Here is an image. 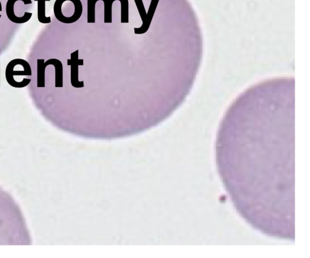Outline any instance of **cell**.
Here are the masks:
<instances>
[{
	"label": "cell",
	"mask_w": 310,
	"mask_h": 258,
	"mask_svg": "<svg viewBox=\"0 0 310 258\" xmlns=\"http://www.w3.org/2000/svg\"><path fill=\"white\" fill-rule=\"evenodd\" d=\"M37 1V15L38 20L42 24H49L51 23V17H46V2L51 1V0H34Z\"/></svg>",
	"instance_id": "8"
},
{
	"label": "cell",
	"mask_w": 310,
	"mask_h": 258,
	"mask_svg": "<svg viewBox=\"0 0 310 258\" xmlns=\"http://www.w3.org/2000/svg\"><path fill=\"white\" fill-rule=\"evenodd\" d=\"M5 75L7 83L10 86L15 77H31V67L29 62L24 59H13L8 63Z\"/></svg>",
	"instance_id": "3"
},
{
	"label": "cell",
	"mask_w": 310,
	"mask_h": 258,
	"mask_svg": "<svg viewBox=\"0 0 310 258\" xmlns=\"http://www.w3.org/2000/svg\"><path fill=\"white\" fill-rule=\"evenodd\" d=\"M95 4L94 0H88V23H95Z\"/></svg>",
	"instance_id": "13"
},
{
	"label": "cell",
	"mask_w": 310,
	"mask_h": 258,
	"mask_svg": "<svg viewBox=\"0 0 310 258\" xmlns=\"http://www.w3.org/2000/svg\"><path fill=\"white\" fill-rule=\"evenodd\" d=\"M48 65L45 59H37V87L45 88L46 85V69Z\"/></svg>",
	"instance_id": "7"
},
{
	"label": "cell",
	"mask_w": 310,
	"mask_h": 258,
	"mask_svg": "<svg viewBox=\"0 0 310 258\" xmlns=\"http://www.w3.org/2000/svg\"><path fill=\"white\" fill-rule=\"evenodd\" d=\"M32 242L20 206L0 187V245L28 246Z\"/></svg>",
	"instance_id": "2"
},
{
	"label": "cell",
	"mask_w": 310,
	"mask_h": 258,
	"mask_svg": "<svg viewBox=\"0 0 310 258\" xmlns=\"http://www.w3.org/2000/svg\"><path fill=\"white\" fill-rule=\"evenodd\" d=\"M18 1H21L25 5L31 4V0H7L6 6V12L8 19L15 24H24L28 22L32 16V13L26 12L23 17H18L15 15L14 5Z\"/></svg>",
	"instance_id": "4"
},
{
	"label": "cell",
	"mask_w": 310,
	"mask_h": 258,
	"mask_svg": "<svg viewBox=\"0 0 310 258\" xmlns=\"http://www.w3.org/2000/svg\"><path fill=\"white\" fill-rule=\"evenodd\" d=\"M2 4H1V1H0V12L2 11ZM1 18V15H0V18Z\"/></svg>",
	"instance_id": "14"
},
{
	"label": "cell",
	"mask_w": 310,
	"mask_h": 258,
	"mask_svg": "<svg viewBox=\"0 0 310 258\" xmlns=\"http://www.w3.org/2000/svg\"><path fill=\"white\" fill-rule=\"evenodd\" d=\"M0 86H1V85H0Z\"/></svg>",
	"instance_id": "16"
},
{
	"label": "cell",
	"mask_w": 310,
	"mask_h": 258,
	"mask_svg": "<svg viewBox=\"0 0 310 258\" xmlns=\"http://www.w3.org/2000/svg\"><path fill=\"white\" fill-rule=\"evenodd\" d=\"M100 0H94L95 3ZM104 2V23H112V4L117 0H102Z\"/></svg>",
	"instance_id": "11"
},
{
	"label": "cell",
	"mask_w": 310,
	"mask_h": 258,
	"mask_svg": "<svg viewBox=\"0 0 310 258\" xmlns=\"http://www.w3.org/2000/svg\"><path fill=\"white\" fill-rule=\"evenodd\" d=\"M0 54H1V53H0Z\"/></svg>",
	"instance_id": "15"
},
{
	"label": "cell",
	"mask_w": 310,
	"mask_h": 258,
	"mask_svg": "<svg viewBox=\"0 0 310 258\" xmlns=\"http://www.w3.org/2000/svg\"><path fill=\"white\" fill-rule=\"evenodd\" d=\"M48 66H54L55 69V87L63 86V67L62 62L57 59H50L46 61Z\"/></svg>",
	"instance_id": "6"
},
{
	"label": "cell",
	"mask_w": 310,
	"mask_h": 258,
	"mask_svg": "<svg viewBox=\"0 0 310 258\" xmlns=\"http://www.w3.org/2000/svg\"><path fill=\"white\" fill-rule=\"evenodd\" d=\"M159 1V0H151L148 12L147 13V22L145 28H144V34L146 33V32L148 31L150 26H151L152 20H153L154 16L155 15V11H156Z\"/></svg>",
	"instance_id": "10"
},
{
	"label": "cell",
	"mask_w": 310,
	"mask_h": 258,
	"mask_svg": "<svg viewBox=\"0 0 310 258\" xmlns=\"http://www.w3.org/2000/svg\"><path fill=\"white\" fill-rule=\"evenodd\" d=\"M137 6L141 20L143 21V25L140 28H134L135 34L137 35L144 34V29L147 22V12L143 0H134Z\"/></svg>",
	"instance_id": "9"
},
{
	"label": "cell",
	"mask_w": 310,
	"mask_h": 258,
	"mask_svg": "<svg viewBox=\"0 0 310 258\" xmlns=\"http://www.w3.org/2000/svg\"><path fill=\"white\" fill-rule=\"evenodd\" d=\"M121 4V23H129V0H118Z\"/></svg>",
	"instance_id": "12"
},
{
	"label": "cell",
	"mask_w": 310,
	"mask_h": 258,
	"mask_svg": "<svg viewBox=\"0 0 310 258\" xmlns=\"http://www.w3.org/2000/svg\"><path fill=\"white\" fill-rule=\"evenodd\" d=\"M79 50L74 51L71 54V58L67 59L68 66H71V83L73 86L81 88L84 86V82L78 81V66H83V59H78Z\"/></svg>",
	"instance_id": "5"
},
{
	"label": "cell",
	"mask_w": 310,
	"mask_h": 258,
	"mask_svg": "<svg viewBox=\"0 0 310 258\" xmlns=\"http://www.w3.org/2000/svg\"><path fill=\"white\" fill-rule=\"evenodd\" d=\"M295 79L250 86L220 123L217 168L249 223L268 235L295 227Z\"/></svg>",
	"instance_id": "1"
}]
</instances>
